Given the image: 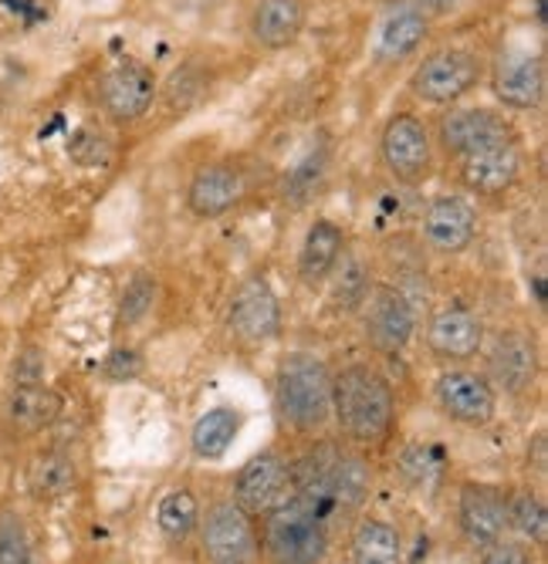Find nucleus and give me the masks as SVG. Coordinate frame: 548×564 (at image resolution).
Instances as JSON below:
<instances>
[{"label":"nucleus","instance_id":"f257e3e1","mask_svg":"<svg viewBox=\"0 0 548 564\" xmlns=\"http://www.w3.org/2000/svg\"><path fill=\"white\" fill-rule=\"evenodd\" d=\"M393 416L396 395L379 369L353 362L332 376V420L353 446H379L393 430Z\"/></svg>","mask_w":548,"mask_h":564},{"label":"nucleus","instance_id":"f03ea898","mask_svg":"<svg viewBox=\"0 0 548 564\" xmlns=\"http://www.w3.org/2000/svg\"><path fill=\"white\" fill-rule=\"evenodd\" d=\"M275 413L294 436H315L332 420V372L312 351H291L275 372Z\"/></svg>","mask_w":548,"mask_h":564},{"label":"nucleus","instance_id":"7ed1b4c3","mask_svg":"<svg viewBox=\"0 0 548 564\" xmlns=\"http://www.w3.org/2000/svg\"><path fill=\"white\" fill-rule=\"evenodd\" d=\"M261 551L271 564H325L329 524L305 500L284 494L265 514Z\"/></svg>","mask_w":548,"mask_h":564},{"label":"nucleus","instance_id":"20e7f679","mask_svg":"<svg viewBox=\"0 0 548 564\" xmlns=\"http://www.w3.org/2000/svg\"><path fill=\"white\" fill-rule=\"evenodd\" d=\"M484 62L477 58V51L451 44L437 47L420 62V68L410 78V91L427 101V106H454L468 91L481 85Z\"/></svg>","mask_w":548,"mask_h":564},{"label":"nucleus","instance_id":"39448f33","mask_svg":"<svg viewBox=\"0 0 548 564\" xmlns=\"http://www.w3.org/2000/svg\"><path fill=\"white\" fill-rule=\"evenodd\" d=\"M379 160L400 186H420L433 176V135L413 112H396L379 132Z\"/></svg>","mask_w":548,"mask_h":564},{"label":"nucleus","instance_id":"423d86ee","mask_svg":"<svg viewBox=\"0 0 548 564\" xmlns=\"http://www.w3.org/2000/svg\"><path fill=\"white\" fill-rule=\"evenodd\" d=\"M251 196V173L240 160H214L190 176L186 210L196 220H221Z\"/></svg>","mask_w":548,"mask_h":564},{"label":"nucleus","instance_id":"0eeeda50","mask_svg":"<svg viewBox=\"0 0 548 564\" xmlns=\"http://www.w3.org/2000/svg\"><path fill=\"white\" fill-rule=\"evenodd\" d=\"M201 544L211 564H258L261 544L251 528V518L234 500H214L207 518L196 524Z\"/></svg>","mask_w":548,"mask_h":564},{"label":"nucleus","instance_id":"6e6552de","mask_svg":"<svg viewBox=\"0 0 548 564\" xmlns=\"http://www.w3.org/2000/svg\"><path fill=\"white\" fill-rule=\"evenodd\" d=\"M525 170V152L522 139H505V142H491L484 149H474L468 156L458 160V180L471 196H505L518 186Z\"/></svg>","mask_w":548,"mask_h":564},{"label":"nucleus","instance_id":"1a4fd4ad","mask_svg":"<svg viewBox=\"0 0 548 564\" xmlns=\"http://www.w3.org/2000/svg\"><path fill=\"white\" fill-rule=\"evenodd\" d=\"M433 399L447 420L471 430L487 426L497 413V389L487 382L484 372L474 369L440 372V379L433 382Z\"/></svg>","mask_w":548,"mask_h":564},{"label":"nucleus","instance_id":"9d476101","mask_svg":"<svg viewBox=\"0 0 548 564\" xmlns=\"http://www.w3.org/2000/svg\"><path fill=\"white\" fill-rule=\"evenodd\" d=\"M515 135L518 132L508 122V116L497 109H487V106H461L437 122V145L443 156L454 163L474 149H484L491 142H505Z\"/></svg>","mask_w":548,"mask_h":564},{"label":"nucleus","instance_id":"9b49d317","mask_svg":"<svg viewBox=\"0 0 548 564\" xmlns=\"http://www.w3.org/2000/svg\"><path fill=\"white\" fill-rule=\"evenodd\" d=\"M95 91L112 122H139L157 101V75L136 58H122L103 72Z\"/></svg>","mask_w":548,"mask_h":564},{"label":"nucleus","instance_id":"f8f14e48","mask_svg":"<svg viewBox=\"0 0 548 564\" xmlns=\"http://www.w3.org/2000/svg\"><path fill=\"white\" fill-rule=\"evenodd\" d=\"M227 328L240 345H265L281 332V304L268 278H244L227 307Z\"/></svg>","mask_w":548,"mask_h":564},{"label":"nucleus","instance_id":"ddd939ff","mask_svg":"<svg viewBox=\"0 0 548 564\" xmlns=\"http://www.w3.org/2000/svg\"><path fill=\"white\" fill-rule=\"evenodd\" d=\"M491 91L512 112H531L545 101V58L528 47H508L491 65Z\"/></svg>","mask_w":548,"mask_h":564},{"label":"nucleus","instance_id":"4468645a","mask_svg":"<svg viewBox=\"0 0 548 564\" xmlns=\"http://www.w3.org/2000/svg\"><path fill=\"white\" fill-rule=\"evenodd\" d=\"M420 230L433 253H443V258L464 253L477 237V210H474L471 196H464V193L433 196L423 210Z\"/></svg>","mask_w":548,"mask_h":564},{"label":"nucleus","instance_id":"2eb2a0df","mask_svg":"<svg viewBox=\"0 0 548 564\" xmlns=\"http://www.w3.org/2000/svg\"><path fill=\"white\" fill-rule=\"evenodd\" d=\"M363 307H366L369 345L383 355H400L417 332V315H413L410 297L393 284H376Z\"/></svg>","mask_w":548,"mask_h":564},{"label":"nucleus","instance_id":"dca6fc26","mask_svg":"<svg viewBox=\"0 0 548 564\" xmlns=\"http://www.w3.org/2000/svg\"><path fill=\"white\" fill-rule=\"evenodd\" d=\"M288 480H291V464L278 449H265L237 470L230 500L247 518H265L268 510L288 494Z\"/></svg>","mask_w":548,"mask_h":564},{"label":"nucleus","instance_id":"f3484780","mask_svg":"<svg viewBox=\"0 0 548 564\" xmlns=\"http://www.w3.org/2000/svg\"><path fill=\"white\" fill-rule=\"evenodd\" d=\"M427 348L440 362H471L484 348V322L464 304H443L427 322Z\"/></svg>","mask_w":548,"mask_h":564},{"label":"nucleus","instance_id":"a211bd4d","mask_svg":"<svg viewBox=\"0 0 548 564\" xmlns=\"http://www.w3.org/2000/svg\"><path fill=\"white\" fill-rule=\"evenodd\" d=\"M538 379V345L528 332H497L487 351V382L508 395H525Z\"/></svg>","mask_w":548,"mask_h":564},{"label":"nucleus","instance_id":"6ab92c4d","mask_svg":"<svg viewBox=\"0 0 548 564\" xmlns=\"http://www.w3.org/2000/svg\"><path fill=\"white\" fill-rule=\"evenodd\" d=\"M458 528L474 547H487L508 531V494L491 484H464L458 494Z\"/></svg>","mask_w":548,"mask_h":564},{"label":"nucleus","instance_id":"aec40b11","mask_svg":"<svg viewBox=\"0 0 548 564\" xmlns=\"http://www.w3.org/2000/svg\"><path fill=\"white\" fill-rule=\"evenodd\" d=\"M305 0H255L247 14V34L261 51H288L305 31Z\"/></svg>","mask_w":548,"mask_h":564},{"label":"nucleus","instance_id":"412c9836","mask_svg":"<svg viewBox=\"0 0 548 564\" xmlns=\"http://www.w3.org/2000/svg\"><path fill=\"white\" fill-rule=\"evenodd\" d=\"M62 413V399L58 392H52L44 382H14L11 395H8V409H4V423L11 430V436L28 440L37 436L41 430H47Z\"/></svg>","mask_w":548,"mask_h":564},{"label":"nucleus","instance_id":"4be33fe9","mask_svg":"<svg viewBox=\"0 0 548 564\" xmlns=\"http://www.w3.org/2000/svg\"><path fill=\"white\" fill-rule=\"evenodd\" d=\"M430 34V18L413 4H396L376 34V62L379 65H400L417 55L420 44Z\"/></svg>","mask_w":548,"mask_h":564},{"label":"nucleus","instance_id":"5701e85b","mask_svg":"<svg viewBox=\"0 0 548 564\" xmlns=\"http://www.w3.org/2000/svg\"><path fill=\"white\" fill-rule=\"evenodd\" d=\"M342 253H345L342 227L332 220H315L302 240V250H298V278H302V284H309V288L325 284Z\"/></svg>","mask_w":548,"mask_h":564},{"label":"nucleus","instance_id":"b1692460","mask_svg":"<svg viewBox=\"0 0 548 564\" xmlns=\"http://www.w3.org/2000/svg\"><path fill=\"white\" fill-rule=\"evenodd\" d=\"M78 480L75 459L62 449H44L31 459L28 467V490L34 500H58Z\"/></svg>","mask_w":548,"mask_h":564},{"label":"nucleus","instance_id":"393cba45","mask_svg":"<svg viewBox=\"0 0 548 564\" xmlns=\"http://www.w3.org/2000/svg\"><path fill=\"white\" fill-rule=\"evenodd\" d=\"M353 564H404L400 531L379 518H366L353 531Z\"/></svg>","mask_w":548,"mask_h":564},{"label":"nucleus","instance_id":"a878e982","mask_svg":"<svg viewBox=\"0 0 548 564\" xmlns=\"http://www.w3.org/2000/svg\"><path fill=\"white\" fill-rule=\"evenodd\" d=\"M237 433H240V413L230 405H217V409H207V413L196 420L190 443L201 459H221L230 449Z\"/></svg>","mask_w":548,"mask_h":564},{"label":"nucleus","instance_id":"bb28decb","mask_svg":"<svg viewBox=\"0 0 548 564\" xmlns=\"http://www.w3.org/2000/svg\"><path fill=\"white\" fill-rule=\"evenodd\" d=\"M201 524V500H196L193 490L186 487H176L170 490L160 507H157V528L160 534L170 541V544H186Z\"/></svg>","mask_w":548,"mask_h":564},{"label":"nucleus","instance_id":"cd10ccee","mask_svg":"<svg viewBox=\"0 0 548 564\" xmlns=\"http://www.w3.org/2000/svg\"><path fill=\"white\" fill-rule=\"evenodd\" d=\"M508 528H515L535 547H545V541H548V510H545V500L538 494H531V490L508 494Z\"/></svg>","mask_w":548,"mask_h":564},{"label":"nucleus","instance_id":"c85d7f7f","mask_svg":"<svg viewBox=\"0 0 548 564\" xmlns=\"http://www.w3.org/2000/svg\"><path fill=\"white\" fill-rule=\"evenodd\" d=\"M332 278V301L339 307H345V312H356V307L366 304L369 297V271L363 268L359 258H348V253H342L335 271L329 274Z\"/></svg>","mask_w":548,"mask_h":564},{"label":"nucleus","instance_id":"c756f323","mask_svg":"<svg viewBox=\"0 0 548 564\" xmlns=\"http://www.w3.org/2000/svg\"><path fill=\"white\" fill-rule=\"evenodd\" d=\"M325 166H329V149H309L302 163L284 176V199H291V207H305L315 196L319 183L325 180Z\"/></svg>","mask_w":548,"mask_h":564},{"label":"nucleus","instance_id":"7c9ffc66","mask_svg":"<svg viewBox=\"0 0 548 564\" xmlns=\"http://www.w3.org/2000/svg\"><path fill=\"white\" fill-rule=\"evenodd\" d=\"M0 564H44L24 518L14 510L0 514Z\"/></svg>","mask_w":548,"mask_h":564},{"label":"nucleus","instance_id":"2f4dec72","mask_svg":"<svg viewBox=\"0 0 548 564\" xmlns=\"http://www.w3.org/2000/svg\"><path fill=\"white\" fill-rule=\"evenodd\" d=\"M153 301H157V281L149 274H136L126 284V294L119 304V325H126V328L139 325L149 312H153Z\"/></svg>","mask_w":548,"mask_h":564},{"label":"nucleus","instance_id":"473e14b6","mask_svg":"<svg viewBox=\"0 0 548 564\" xmlns=\"http://www.w3.org/2000/svg\"><path fill=\"white\" fill-rule=\"evenodd\" d=\"M142 369H146V358L136 348H116L103 366L106 379L112 382H132L136 376H142Z\"/></svg>","mask_w":548,"mask_h":564},{"label":"nucleus","instance_id":"72a5a7b5","mask_svg":"<svg viewBox=\"0 0 548 564\" xmlns=\"http://www.w3.org/2000/svg\"><path fill=\"white\" fill-rule=\"evenodd\" d=\"M481 564H535V554L525 541H508L497 538L494 544L484 547V561Z\"/></svg>","mask_w":548,"mask_h":564},{"label":"nucleus","instance_id":"f704fd0d","mask_svg":"<svg viewBox=\"0 0 548 564\" xmlns=\"http://www.w3.org/2000/svg\"><path fill=\"white\" fill-rule=\"evenodd\" d=\"M44 358L41 351L28 348L21 358H18V366H14V382H44Z\"/></svg>","mask_w":548,"mask_h":564},{"label":"nucleus","instance_id":"c9c22d12","mask_svg":"<svg viewBox=\"0 0 548 564\" xmlns=\"http://www.w3.org/2000/svg\"><path fill=\"white\" fill-rule=\"evenodd\" d=\"M410 4H413V8H420L427 18H440V14L451 11V8L458 4V0H410Z\"/></svg>","mask_w":548,"mask_h":564},{"label":"nucleus","instance_id":"e433bc0d","mask_svg":"<svg viewBox=\"0 0 548 564\" xmlns=\"http://www.w3.org/2000/svg\"><path fill=\"white\" fill-rule=\"evenodd\" d=\"M531 449H535V474H538V477H545V433H538V436H535Z\"/></svg>","mask_w":548,"mask_h":564},{"label":"nucleus","instance_id":"4c0bfd02","mask_svg":"<svg viewBox=\"0 0 548 564\" xmlns=\"http://www.w3.org/2000/svg\"><path fill=\"white\" fill-rule=\"evenodd\" d=\"M373 4H396V0H373Z\"/></svg>","mask_w":548,"mask_h":564}]
</instances>
